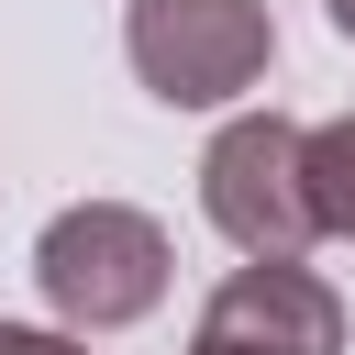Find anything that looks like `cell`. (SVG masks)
<instances>
[{
    "mask_svg": "<svg viewBox=\"0 0 355 355\" xmlns=\"http://www.w3.org/2000/svg\"><path fill=\"white\" fill-rule=\"evenodd\" d=\"M166 277H178V244H166V222L133 211V200H78V211H55V222L33 233V288L55 300L67 333H122V322H144V311L166 300Z\"/></svg>",
    "mask_w": 355,
    "mask_h": 355,
    "instance_id": "cell-1",
    "label": "cell"
},
{
    "mask_svg": "<svg viewBox=\"0 0 355 355\" xmlns=\"http://www.w3.org/2000/svg\"><path fill=\"white\" fill-rule=\"evenodd\" d=\"M122 55L166 111H222L277 67V22H266V0H133Z\"/></svg>",
    "mask_w": 355,
    "mask_h": 355,
    "instance_id": "cell-2",
    "label": "cell"
},
{
    "mask_svg": "<svg viewBox=\"0 0 355 355\" xmlns=\"http://www.w3.org/2000/svg\"><path fill=\"white\" fill-rule=\"evenodd\" d=\"M200 211L233 255H311L322 222H311V189H300V122L288 111L222 122L211 155H200Z\"/></svg>",
    "mask_w": 355,
    "mask_h": 355,
    "instance_id": "cell-3",
    "label": "cell"
},
{
    "mask_svg": "<svg viewBox=\"0 0 355 355\" xmlns=\"http://www.w3.org/2000/svg\"><path fill=\"white\" fill-rule=\"evenodd\" d=\"M189 355H344V300L300 266V255H244L211 300Z\"/></svg>",
    "mask_w": 355,
    "mask_h": 355,
    "instance_id": "cell-4",
    "label": "cell"
},
{
    "mask_svg": "<svg viewBox=\"0 0 355 355\" xmlns=\"http://www.w3.org/2000/svg\"><path fill=\"white\" fill-rule=\"evenodd\" d=\"M300 189H311V222L355 244V111L344 122H300Z\"/></svg>",
    "mask_w": 355,
    "mask_h": 355,
    "instance_id": "cell-5",
    "label": "cell"
},
{
    "mask_svg": "<svg viewBox=\"0 0 355 355\" xmlns=\"http://www.w3.org/2000/svg\"><path fill=\"white\" fill-rule=\"evenodd\" d=\"M0 355H89V333H33V322H0Z\"/></svg>",
    "mask_w": 355,
    "mask_h": 355,
    "instance_id": "cell-6",
    "label": "cell"
},
{
    "mask_svg": "<svg viewBox=\"0 0 355 355\" xmlns=\"http://www.w3.org/2000/svg\"><path fill=\"white\" fill-rule=\"evenodd\" d=\"M322 11H333V33H344V44H355V0H322Z\"/></svg>",
    "mask_w": 355,
    "mask_h": 355,
    "instance_id": "cell-7",
    "label": "cell"
}]
</instances>
